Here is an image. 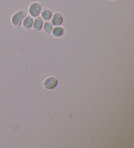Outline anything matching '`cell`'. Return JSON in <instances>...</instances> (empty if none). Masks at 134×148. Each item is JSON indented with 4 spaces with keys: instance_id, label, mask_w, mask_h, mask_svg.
<instances>
[{
    "instance_id": "obj_1",
    "label": "cell",
    "mask_w": 134,
    "mask_h": 148,
    "mask_svg": "<svg viewBox=\"0 0 134 148\" xmlns=\"http://www.w3.org/2000/svg\"><path fill=\"white\" fill-rule=\"evenodd\" d=\"M28 15L24 10H19L15 12L11 18V23L15 27H19L21 26L23 20Z\"/></svg>"
},
{
    "instance_id": "obj_2",
    "label": "cell",
    "mask_w": 134,
    "mask_h": 148,
    "mask_svg": "<svg viewBox=\"0 0 134 148\" xmlns=\"http://www.w3.org/2000/svg\"><path fill=\"white\" fill-rule=\"evenodd\" d=\"M43 7L42 3L38 1H34L31 3L28 7V13L29 15L33 18H36L40 16L41 10Z\"/></svg>"
},
{
    "instance_id": "obj_8",
    "label": "cell",
    "mask_w": 134,
    "mask_h": 148,
    "mask_svg": "<svg viewBox=\"0 0 134 148\" xmlns=\"http://www.w3.org/2000/svg\"><path fill=\"white\" fill-rule=\"evenodd\" d=\"M33 20H34V18L30 16V15H27L22 23L21 27H22V29L26 30V31L27 30H30V29H32Z\"/></svg>"
},
{
    "instance_id": "obj_6",
    "label": "cell",
    "mask_w": 134,
    "mask_h": 148,
    "mask_svg": "<svg viewBox=\"0 0 134 148\" xmlns=\"http://www.w3.org/2000/svg\"><path fill=\"white\" fill-rule=\"evenodd\" d=\"M64 34H65V29H64V27L61 26V25H59V26H55L53 27L50 35L53 38L60 39V38L64 36Z\"/></svg>"
},
{
    "instance_id": "obj_4",
    "label": "cell",
    "mask_w": 134,
    "mask_h": 148,
    "mask_svg": "<svg viewBox=\"0 0 134 148\" xmlns=\"http://www.w3.org/2000/svg\"><path fill=\"white\" fill-rule=\"evenodd\" d=\"M64 20V18L62 14H61L59 12H56L55 13H53L52 18L50 20V22L54 27L59 26V25H61L63 24Z\"/></svg>"
},
{
    "instance_id": "obj_10",
    "label": "cell",
    "mask_w": 134,
    "mask_h": 148,
    "mask_svg": "<svg viewBox=\"0 0 134 148\" xmlns=\"http://www.w3.org/2000/svg\"><path fill=\"white\" fill-rule=\"evenodd\" d=\"M109 1H117V0H109Z\"/></svg>"
},
{
    "instance_id": "obj_9",
    "label": "cell",
    "mask_w": 134,
    "mask_h": 148,
    "mask_svg": "<svg viewBox=\"0 0 134 148\" xmlns=\"http://www.w3.org/2000/svg\"><path fill=\"white\" fill-rule=\"evenodd\" d=\"M54 26L52 24H51V22L50 21H45L43 23V29L44 32L46 33L47 34L50 35L51 32L52 31Z\"/></svg>"
},
{
    "instance_id": "obj_3",
    "label": "cell",
    "mask_w": 134,
    "mask_h": 148,
    "mask_svg": "<svg viewBox=\"0 0 134 148\" xmlns=\"http://www.w3.org/2000/svg\"><path fill=\"white\" fill-rule=\"evenodd\" d=\"M58 80L55 76H48L44 80L43 87L47 90H52L57 87Z\"/></svg>"
},
{
    "instance_id": "obj_5",
    "label": "cell",
    "mask_w": 134,
    "mask_h": 148,
    "mask_svg": "<svg viewBox=\"0 0 134 148\" xmlns=\"http://www.w3.org/2000/svg\"><path fill=\"white\" fill-rule=\"evenodd\" d=\"M53 12L50 9L44 6L43 7L40 13V16L44 21H50Z\"/></svg>"
},
{
    "instance_id": "obj_7",
    "label": "cell",
    "mask_w": 134,
    "mask_h": 148,
    "mask_svg": "<svg viewBox=\"0 0 134 148\" xmlns=\"http://www.w3.org/2000/svg\"><path fill=\"white\" fill-rule=\"evenodd\" d=\"M44 20L41 18V16H37L34 18L32 29L33 32H39L43 29Z\"/></svg>"
}]
</instances>
